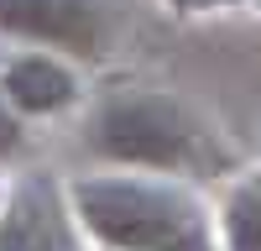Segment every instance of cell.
Returning <instances> with one entry per match:
<instances>
[{"label": "cell", "mask_w": 261, "mask_h": 251, "mask_svg": "<svg viewBox=\"0 0 261 251\" xmlns=\"http://www.w3.org/2000/svg\"><path fill=\"white\" fill-rule=\"evenodd\" d=\"M89 146L110 162L162 167V173L220 162V146L204 131V120L172 94H151V89H125L105 99L89 120Z\"/></svg>", "instance_id": "2"}, {"label": "cell", "mask_w": 261, "mask_h": 251, "mask_svg": "<svg viewBox=\"0 0 261 251\" xmlns=\"http://www.w3.org/2000/svg\"><path fill=\"white\" fill-rule=\"evenodd\" d=\"M16 146H21V126H16V115H11V105L0 99V157L16 152Z\"/></svg>", "instance_id": "7"}, {"label": "cell", "mask_w": 261, "mask_h": 251, "mask_svg": "<svg viewBox=\"0 0 261 251\" xmlns=\"http://www.w3.org/2000/svg\"><path fill=\"white\" fill-rule=\"evenodd\" d=\"M0 251H79L63 199L47 178H27L0 215Z\"/></svg>", "instance_id": "4"}, {"label": "cell", "mask_w": 261, "mask_h": 251, "mask_svg": "<svg viewBox=\"0 0 261 251\" xmlns=\"http://www.w3.org/2000/svg\"><path fill=\"white\" fill-rule=\"evenodd\" d=\"M0 32H21L94 58L110 42V16L99 0H0Z\"/></svg>", "instance_id": "3"}, {"label": "cell", "mask_w": 261, "mask_h": 251, "mask_svg": "<svg viewBox=\"0 0 261 251\" xmlns=\"http://www.w3.org/2000/svg\"><path fill=\"white\" fill-rule=\"evenodd\" d=\"M79 220L115 251H214L199 199L146 178H84L73 188Z\"/></svg>", "instance_id": "1"}, {"label": "cell", "mask_w": 261, "mask_h": 251, "mask_svg": "<svg viewBox=\"0 0 261 251\" xmlns=\"http://www.w3.org/2000/svg\"><path fill=\"white\" fill-rule=\"evenodd\" d=\"M225 246L230 251H261V167L246 173L225 199Z\"/></svg>", "instance_id": "6"}, {"label": "cell", "mask_w": 261, "mask_h": 251, "mask_svg": "<svg viewBox=\"0 0 261 251\" xmlns=\"http://www.w3.org/2000/svg\"><path fill=\"white\" fill-rule=\"evenodd\" d=\"M0 89H6V99L16 105V110H27V115H53V110H63V105L79 94V84H73V73L63 68L58 58L27 53V58L6 63Z\"/></svg>", "instance_id": "5"}, {"label": "cell", "mask_w": 261, "mask_h": 251, "mask_svg": "<svg viewBox=\"0 0 261 251\" xmlns=\"http://www.w3.org/2000/svg\"><path fill=\"white\" fill-rule=\"evenodd\" d=\"M178 6H220V0H178Z\"/></svg>", "instance_id": "8"}]
</instances>
